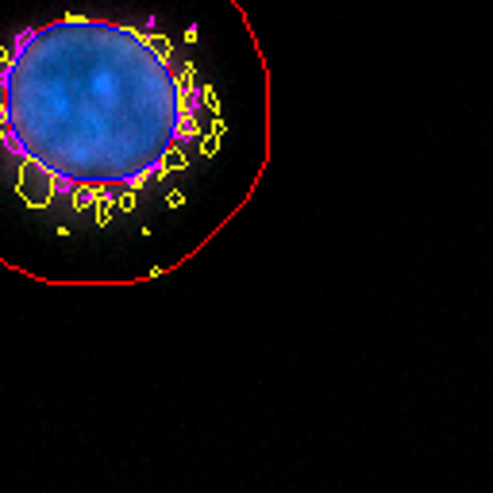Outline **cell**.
I'll list each match as a JSON object with an SVG mask.
<instances>
[{"label":"cell","instance_id":"6da1fadb","mask_svg":"<svg viewBox=\"0 0 493 493\" xmlns=\"http://www.w3.org/2000/svg\"><path fill=\"white\" fill-rule=\"evenodd\" d=\"M0 15V170L39 212L120 216L216 158L246 127L216 46L246 20L235 0H4Z\"/></svg>","mask_w":493,"mask_h":493}]
</instances>
